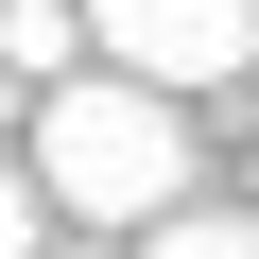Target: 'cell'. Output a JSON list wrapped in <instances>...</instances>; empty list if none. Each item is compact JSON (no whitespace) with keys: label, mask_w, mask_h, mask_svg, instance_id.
Segmentation results:
<instances>
[{"label":"cell","mask_w":259,"mask_h":259,"mask_svg":"<svg viewBox=\"0 0 259 259\" xmlns=\"http://www.w3.org/2000/svg\"><path fill=\"white\" fill-rule=\"evenodd\" d=\"M35 259H104V242H35Z\"/></svg>","instance_id":"obj_6"},{"label":"cell","mask_w":259,"mask_h":259,"mask_svg":"<svg viewBox=\"0 0 259 259\" xmlns=\"http://www.w3.org/2000/svg\"><path fill=\"white\" fill-rule=\"evenodd\" d=\"M69 52H87V0H0V69L18 87H69Z\"/></svg>","instance_id":"obj_3"},{"label":"cell","mask_w":259,"mask_h":259,"mask_svg":"<svg viewBox=\"0 0 259 259\" xmlns=\"http://www.w3.org/2000/svg\"><path fill=\"white\" fill-rule=\"evenodd\" d=\"M139 259H259V207H156Z\"/></svg>","instance_id":"obj_4"},{"label":"cell","mask_w":259,"mask_h":259,"mask_svg":"<svg viewBox=\"0 0 259 259\" xmlns=\"http://www.w3.org/2000/svg\"><path fill=\"white\" fill-rule=\"evenodd\" d=\"M52 242V190H35V156H0V259H35Z\"/></svg>","instance_id":"obj_5"},{"label":"cell","mask_w":259,"mask_h":259,"mask_svg":"<svg viewBox=\"0 0 259 259\" xmlns=\"http://www.w3.org/2000/svg\"><path fill=\"white\" fill-rule=\"evenodd\" d=\"M35 190L69 207V225H156V207H190V121H173V87H139V69H69V87H35Z\"/></svg>","instance_id":"obj_1"},{"label":"cell","mask_w":259,"mask_h":259,"mask_svg":"<svg viewBox=\"0 0 259 259\" xmlns=\"http://www.w3.org/2000/svg\"><path fill=\"white\" fill-rule=\"evenodd\" d=\"M87 52L190 104V87H225V69L259 52V0H87Z\"/></svg>","instance_id":"obj_2"},{"label":"cell","mask_w":259,"mask_h":259,"mask_svg":"<svg viewBox=\"0 0 259 259\" xmlns=\"http://www.w3.org/2000/svg\"><path fill=\"white\" fill-rule=\"evenodd\" d=\"M0 121H18V69H0Z\"/></svg>","instance_id":"obj_7"}]
</instances>
